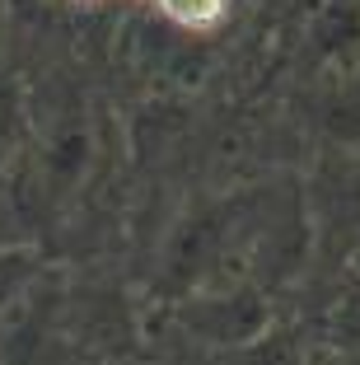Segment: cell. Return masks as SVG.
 <instances>
[{
	"mask_svg": "<svg viewBox=\"0 0 360 365\" xmlns=\"http://www.w3.org/2000/svg\"><path fill=\"white\" fill-rule=\"evenodd\" d=\"M159 10L169 14L178 29H192V33H206L220 24L225 14V0H159Z\"/></svg>",
	"mask_w": 360,
	"mask_h": 365,
	"instance_id": "obj_1",
	"label": "cell"
}]
</instances>
